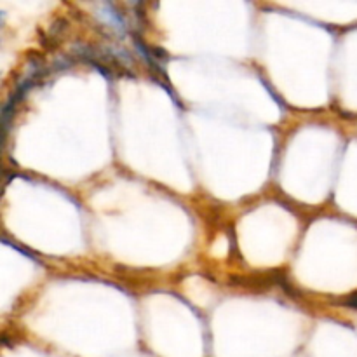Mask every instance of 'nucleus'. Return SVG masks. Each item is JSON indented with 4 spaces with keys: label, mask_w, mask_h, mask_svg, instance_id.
Returning <instances> with one entry per match:
<instances>
[{
    "label": "nucleus",
    "mask_w": 357,
    "mask_h": 357,
    "mask_svg": "<svg viewBox=\"0 0 357 357\" xmlns=\"http://www.w3.org/2000/svg\"><path fill=\"white\" fill-rule=\"evenodd\" d=\"M347 303L352 307V309H357V293H356V295L351 296V300H349Z\"/></svg>",
    "instance_id": "1"
}]
</instances>
